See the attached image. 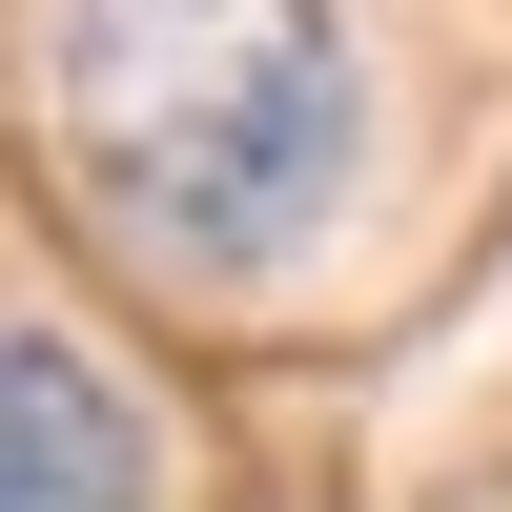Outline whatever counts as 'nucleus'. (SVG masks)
Wrapping results in <instances>:
<instances>
[{
  "label": "nucleus",
  "instance_id": "obj_1",
  "mask_svg": "<svg viewBox=\"0 0 512 512\" xmlns=\"http://www.w3.org/2000/svg\"><path fill=\"white\" fill-rule=\"evenodd\" d=\"M62 164L144 246L267 267L349 185V21L328 0H62Z\"/></svg>",
  "mask_w": 512,
  "mask_h": 512
},
{
  "label": "nucleus",
  "instance_id": "obj_2",
  "mask_svg": "<svg viewBox=\"0 0 512 512\" xmlns=\"http://www.w3.org/2000/svg\"><path fill=\"white\" fill-rule=\"evenodd\" d=\"M0 512H144V431L82 349L0 328Z\"/></svg>",
  "mask_w": 512,
  "mask_h": 512
}]
</instances>
